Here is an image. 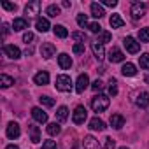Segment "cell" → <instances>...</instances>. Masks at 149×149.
I'll list each match as a JSON object with an SVG mask.
<instances>
[{
	"instance_id": "1",
	"label": "cell",
	"mask_w": 149,
	"mask_h": 149,
	"mask_svg": "<svg viewBox=\"0 0 149 149\" xmlns=\"http://www.w3.org/2000/svg\"><path fill=\"white\" fill-rule=\"evenodd\" d=\"M109 104H111V100H109L107 95H97V97L91 98V109L95 112H104L109 107Z\"/></svg>"
},
{
	"instance_id": "2",
	"label": "cell",
	"mask_w": 149,
	"mask_h": 149,
	"mask_svg": "<svg viewBox=\"0 0 149 149\" xmlns=\"http://www.w3.org/2000/svg\"><path fill=\"white\" fill-rule=\"evenodd\" d=\"M56 90L58 91H63V93H68L72 90V79L68 76H65V74L58 76L56 77Z\"/></svg>"
},
{
	"instance_id": "3",
	"label": "cell",
	"mask_w": 149,
	"mask_h": 149,
	"mask_svg": "<svg viewBox=\"0 0 149 149\" xmlns=\"http://www.w3.org/2000/svg\"><path fill=\"white\" fill-rule=\"evenodd\" d=\"M86 118H88L86 107H84V105H77L76 111H74V114H72V121L76 123V125H83V123L86 121Z\"/></svg>"
},
{
	"instance_id": "4",
	"label": "cell",
	"mask_w": 149,
	"mask_h": 149,
	"mask_svg": "<svg viewBox=\"0 0 149 149\" xmlns=\"http://www.w3.org/2000/svg\"><path fill=\"white\" fill-rule=\"evenodd\" d=\"M123 46H125L126 51L132 53V54H137V53L140 51V42H137L133 37H125V39H123Z\"/></svg>"
},
{
	"instance_id": "5",
	"label": "cell",
	"mask_w": 149,
	"mask_h": 149,
	"mask_svg": "<svg viewBox=\"0 0 149 149\" xmlns=\"http://www.w3.org/2000/svg\"><path fill=\"white\" fill-rule=\"evenodd\" d=\"M130 13H132V18H133V19H140V18L146 14V4H144V2H133Z\"/></svg>"
},
{
	"instance_id": "6",
	"label": "cell",
	"mask_w": 149,
	"mask_h": 149,
	"mask_svg": "<svg viewBox=\"0 0 149 149\" xmlns=\"http://www.w3.org/2000/svg\"><path fill=\"white\" fill-rule=\"evenodd\" d=\"M90 86V77H88V74H81V76L77 77L76 81V91L77 93H84V90Z\"/></svg>"
},
{
	"instance_id": "7",
	"label": "cell",
	"mask_w": 149,
	"mask_h": 149,
	"mask_svg": "<svg viewBox=\"0 0 149 149\" xmlns=\"http://www.w3.org/2000/svg\"><path fill=\"white\" fill-rule=\"evenodd\" d=\"M4 53H6L9 58H13V60H19V58H21V51H19V47L14 46V44H6V46H4Z\"/></svg>"
},
{
	"instance_id": "8",
	"label": "cell",
	"mask_w": 149,
	"mask_h": 149,
	"mask_svg": "<svg viewBox=\"0 0 149 149\" xmlns=\"http://www.w3.org/2000/svg\"><path fill=\"white\" fill-rule=\"evenodd\" d=\"M54 53H56V47H54L51 42H44V44L40 46V54H42V58L49 60V58L54 56Z\"/></svg>"
},
{
	"instance_id": "9",
	"label": "cell",
	"mask_w": 149,
	"mask_h": 149,
	"mask_svg": "<svg viewBox=\"0 0 149 149\" xmlns=\"http://www.w3.org/2000/svg\"><path fill=\"white\" fill-rule=\"evenodd\" d=\"M91 49H93V54H95V58H97L98 61H102V60L105 58V49H104V44H100V42L93 40V42H91Z\"/></svg>"
},
{
	"instance_id": "10",
	"label": "cell",
	"mask_w": 149,
	"mask_h": 149,
	"mask_svg": "<svg viewBox=\"0 0 149 149\" xmlns=\"http://www.w3.org/2000/svg\"><path fill=\"white\" fill-rule=\"evenodd\" d=\"M32 118H33L37 123H40V125L47 123V112H44L40 107H33V109H32Z\"/></svg>"
},
{
	"instance_id": "11",
	"label": "cell",
	"mask_w": 149,
	"mask_h": 149,
	"mask_svg": "<svg viewBox=\"0 0 149 149\" xmlns=\"http://www.w3.org/2000/svg\"><path fill=\"white\" fill-rule=\"evenodd\" d=\"M6 133H7V137H9V139H13V140H14V139H18V137L21 135V128H19V125H18V123L11 121V123L7 125V132H6Z\"/></svg>"
},
{
	"instance_id": "12",
	"label": "cell",
	"mask_w": 149,
	"mask_h": 149,
	"mask_svg": "<svg viewBox=\"0 0 149 149\" xmlns=\"http://www.w3.org/2000/svg\"><path fill=\"white\" fill-rule=\"evenodd\" d=\"M135 105L140 109H147L149 107V93L147 91H140L135 98Z\"/></svg>"
},
{
	"instance_id": "13",
	"label": "cell",
	"mask_w": 149,
	"mask_h": 149,
	"mask_svg": "<svg viewBox=\"0 0 149 149\" xmlns=\"http://www.w3.org/2000/svg\"><path fill=\"white\" fill-rule=\"evenodd\" d=\"M125 60V54H123V51L119 49V47H112L111 51H109V61L111 63H119V61H123Z\"/></svg>"
},
{
	"instance_id": "14",
	"label": "cell",
	"mask_w": 149,
	"mask_h": 149,
	"mask_svg": "<svg viewBox=\"0 0 149 149\" xmlns=\"http://www.w3.org/2000/svg\"><path fill=\"white\" fill-rule=\"evenodd\" d=\"M39 11H40V2H39V0H33V2L26 4V7H25V13H26L28 16L39 14Z\"/></svg>"
},
{
	"instance_id": "15",
	"label": "cell",
	"mask_w": 149,
	"mask_h": 149,
	"mask_svg": "<svg viewBox=\"0 0 149 149\" xmlns=\"http://www.w3.org/2000/svg\"><path fill=\"white\" fill-rule=\"evenodd\" d=\"M33 83L39 84V86H46L49 83V74L47 72H37L33 76Z\"/></svg>"
},
{
	"instance_id": "16",
	"label": "cell",
	"mask_w": 149,
	"mask_h": 149,
	"mask_svg": "<svg viewBox=\"0 0 149 149\" xmlns=\"http://www.w3.org/2000/svg\"><path fill=\"white\" fill-rule=\"evenodd\" d=\"M90 130H93V132H104L105 130V123L100 118H91L90 119Z\"/></svg>"
},
{
	"instance_id": "17",
	"label": "cell",
	"mask_w": 149,
	"mask_h": 149,
	"mask_svg": "<svg viewBox=\"0 0 149 149\" xmlns=\"http://www.w3.org/2000/svg\"><path fill=\"white\" fill-rule=\"evenodd\" d=\"M83 146H84V149H100L98 140H97L95 137H91V135H86V137H84Z\"/></svg>"
},
{
	"instance_id": "18",
	"label": "cell",
	"mask_w": 149,
	"mask_h": 149,
	"mask_svg": "<svg viewBox=\"0 0 149 149\" xmlns=\"http://www.w3.org/2000/svg\"><path fill=\"white\" fill-rule=\"evenodd\" d=\"M58 65H60L63 70H67V68L72 67V58H70L67 53H61V54L58 56Z\"/></svg>"
},
{
	"instance_id": "19",
	"label": "cell",
	"mask_w": 149,
	"mask_h": 149,
	"mask_svg": "<svg viewBox=\"0 0 149 149\" xmlns=\"http://www.w3.org/2000/svg\"><path fill=\"white\" fill-rule=\"evenodd\" d=\"M111 126L116 128V130H121L125 126V118L121 114H112L111 116Z\"/></svg>"
},
{
	"instance_id": "20",
	"label": "cell",
	"mask_w": 149,
	"mask_h": 149,
	"mask_svg": "<svg viewBox=\"0 0 149 149\" xmlns=\"http://www.w3.org/2000/svg\"><path fill=\"white\" fill-rule=\"evenodd\" d=\"M13 28H14V32H21V30L28 28V19H25V18H16V19L13 21Z\"/></svg>"
},
{
	"instance_id": "21",
	"label": "cell",
	"mask_w": 149,
	"mask_h": 149,
	"mask_svg": "<svg viewBox=\"0 0 149 149\" xmlns=\"http://www.w3.org/2000/svg\"><path fill=\"white\" fill-rule=\"evenodd\" d=\"M35 28L39 30V32H42V33H46L49 28H51V25H49V21L46 19V18H39L37 21H35Z\"/></svg>"
},
{
	"instance_id": "22",
	"label": "cell",
	"mask_w": 149,
	"mask_h": 149,
	"mask_svg": "<svg viewBox=\"0 0 149 149\" xmlns=\"http://www.w3.org/2000/svg\"><path fill=\"white\" fill-rule=\"evenodd\" d=\"M121 74H123V76H126V77H132V76H135V74H137V68H135L133 63H125L123 68H121Z\"/></svg>"
},
{
	"instance_id": "23",
	"label": "cell",
	"mask_w": 149,
	"mask_h": 149,
	"mask_svg": "<svg viewBox=\"0 0 149 149\" xmlns=\"http://www.w3.org/2000/svg\"><path fill=\"white\" fill-rule=\"evenodd\" d=\"M28 130H30V140L33 144H39L40 142V133H39V128L35 125H28Z\"/></svg>"
},
{
	"instance_id": "24",
	"label": "cell",
	"mask_w": 149,
	"mask_h": 149,
	"mask_svg": "<svg viewBox=\"0 0 149 149\" xmlns=\"http://www.w3.org/2000/svg\"><path fill=\"white\" fill-rule=\"evenodd\" d=\"M91 14H93L95 18H98V19H100V18L105 14V11H104V7H102L98 2H93V4H91Z\"/></svg>"
},
{
	"instance_id": "25",
	"label": "cell",
	"mask_w": 149,
	"mask_h": 149,
	"mask_svg": "<svg viewBox=\"0 0 149 149\" xmlns=\"http://www.w3.org/2000/svg\"><path fill=\"white\" fill-rule=\"evenodd\" d=\"M109 23H111L112 28H121V26L125 25V21H123V18H121L119 14H112V16L109 18Z\"/></svg>"
},
{
	"instance_id": "26",
	"label": "cell",
	"mask_w": 149,
	"mask_h": 149,
	"mask_svg": "<svg viewBox=\"0 0 149 149\" xmlns=\"http://www.w3.org/2000/svg\"><path fill=\"white\" fill-rule=\"evenodd\" d=\"M53 32H54V35H56V37H60V39L68 37V30H67L63 25H54V26H53Z\"/></svg>"
},
{
	"instance_id": "27",
	"label": "cell",
	"mask_w": 149,
	"mask_h": 149,
	"mask_svg": "<svg viewBox=\"0 0 149 149\" xmlns=\"http://www.w3.org/2000/svg\"><path fill=\"white\" fill-rule=\"evenodd\" d=\"M46 132H47L51 137H56V135L61 132V126H60L58 123H49V125L46 126Z\"/></svg>"
},
{
	"instance_id": "28",
	"label": "cell",
	"mask_w": 149,
	"mask_h": 149,
	"mask_svg": "<svg viewBox=\"0 0 149 149\" xmlns=\"http://www.w3.org/2000/svg\"><path fill=\"white\" fill-rule=\"evenodd\" d=\"M13 84H14V79L11 76H7V74H2V76H0V86L2 88H9Z\"/></svg>"
},
{
	"instance_id": "29",
	"label": "cell",
	"mask_w": 149,
	"mask_h": 149,
	"mask_svg": "<svg viewBox=\"0 0 149 149\" xmlns=\"http://www.w3.org/2000/svg\"><path fill=\"white\" fill-rule=\"evenodd\" d=\"M56 118H58V121H67V118H68V109H67L65 105L58 107V111H56Z\"/></svg>"
},
{
	"instance_id": "30",
	"label": "cell",
	"mask_w": 149,
	"mask_h": 149,
	"mask_svg": "<svg viewBox=\"0 0 149 149\" xmlns=\"http://www.w3.org/2000/svg\"><path fill=\"white\" fill-rule=\"evenodd\" d=\"M139 63H140V68L149 70V53L140 54V56H139Z\"/></svg>"
},
{
	"instance_id": "31",
	"label": "cell",
	"mask_w": 149,
	"mask_h": 149,
	"mask_svg": "<svg viewBox=\"0 0 149 149\" xmlns=\"http://www.w3.org/2000/svg\"><path fill=\"white\" fill-rule=\"evenodd\" d=\"M139 40L140 42H149V26L139 30Z\"/></svg>"
},
{
	"instance_id": "32",
	"label": "cell",
	"mask_w": 149,
	"mask_h": 149,
	"mask_svg": "<svg viewBox=\"0 0 149 149\" xmlns=\"http://www.w3.org/2000/svg\"><path fill=\"white\" fill-rule=\"evenodd\" d=\"M46 13H47V16H51V18H56V16H60V7L58 6H49L47 9H46Z\"/></svg>"
},
{
	"instance_id": "33",
	"label": "cell",
	"mask_w": 149,
	"mask_h": 149,
	"mask_svg": "<svg viewBox=\"0 0 149 149\" xmlns=\"http://www.w3.org/2000/svg\"><path fill=\"white\" fill-rule=\"evenodd\" d=\"M72 39L76 40L77 44H84V40H86V33H83V32H74V33H72Z\"/></svg>"
},
{
	"instance_id": "34",
	"label": "cell",
	"mask_w": 149,
	"mask_h": 149,
	"mask_svg": "<svg viewBox=\"0 0 149 149\" xmlns=\"http://www.w3.org/2000/svg\"><path fill=\"white\" fill-rule=\"evenodd\" d=\"M77 25H79L81 28L90 26V23H88V16H86V14H77Z\"/></svg>"
},
{
	"instance_id": "35",
	"label": "cell",
	"mask_w": 149,
	"mask_h": 149,
	"mask_svg": "<svg viewBox=\"0 0 149 149\" xmlns=\"http://www.w3.org/2000/svg\"><path fill=\"white\" fill-rule=\"evenodd\" d=\"M111 39H112V35H111L109 32H102V33L98 35L97 42H100V44H105V42H111Z\"/></svg>"
},
{
	"instance_id": "36",
	"label": "cell",
	"mask_w": 149,
	"mask_h": 149,
	"mask_svg": "<svg viewBox=\"0 0 149 149\" xmlns=\"http://www.w3.org/2000/svg\"><path fill=\"white\" fill-rule=\"evenodd\" d=\"M109 93L112 97L118 95V83H116V79H111V83H109Z\"/></svg>"
},
{
	"instance_id": "37",
	"label": "cell",
	"mask_w": 149,
	"mask_h": 149,
	"mask_svg": "<svg viewBox=\"0 0 149 149\" xmlns=\"http://www.w3.org/2000/svg\"><path fill=\"white\" fill-rule=\"evenodd\" d=\"M39 100H40V104L46 105V107H53V105H54V100H53L51 97H40Z\"/></svg>"
},
{
	"instance_id": "38",
	"label": "cell",
	"mask_w": 149,
	"mask_h": 149,
	"mask_svg": "<svg viewBox=\"0 0 149 149\" xmlns=\"http://www.w3.org/2000/svg\"><path fill=\"white\" fill-rule=\"evenodd\" d=\"M114 147H116V142L111 137H105L104 139V149H114Z\"/></svg>"
},
{
	"instance_id": "39",
	"label": "cell",
	"mask_w": 149,
	"mask_h": 149,
	"mask_svg": "<svg viewBox=\"0 0 149 149\" xmlns=\"http://www.w3.org/2000/svg\"><path fill=\"white\" fill-rule=\"evenodd\" d=\"M88 28H90V30H91L93 33H98V35H100V33L104 32V30H102V26H100L98 23H90V26H88Z\"/></svg>"
},
{
	"instance_id": "40",
	"label": "cell",
	"mask_w": 149,
	"mask_h": 149,
	"mask_svg": "<svg viewBox=\"0 0 149 149\" xmlns=\"http://www.w3.org/2000/svg\"><path fill=\"white\" fill-rule=\"evenodd\" d=\"M102 88H104V83H102L100 79H97V81L91 83V90H93V91H100Z\"/></svg>"
},
{
	"instance_id": "41",
	"label": "cell",
	"mask_w": 149,
	"mask_h": 149,
	"mask_svg": "<svg viewBox=\"0 0 149 149\" xmlns=\"http://www.w3.org/2000/svg\"><path fill=\"white\" fill-rule=\"evenodd\" d=\"M2 7H4L6 11H16V9H18V6H16V4H11V2H6V0H4V2H2Z\"/></svg>"
},
{
	"instance_id": "42",
	"label": "cell",
	"mask_w": 149,
	"mask_h": 149,
	"mask_svg": "<svg viewBox=\"0 0 149 149\" xmlns=\"http://www.w3.org/2000/svg\"><path fill=\"white\" fill-rule=\"evenodd\" d=\"M42 149H56V142L54 140H44Z\"/></svg>"
},
{
	"instance_id": "43",
	"label": "cell",
	"mask_w": 149,
	"mask_h": 149,
	"mask_svg": "<svg viewBox=\"0 0 149 149\" xmlns=\"http://www.w3.org/2000/svg\"><path fill=\"white\" fill-rule=\"evenodd\" d=\"M76 54H83L84 53V44H74V49H72Z\"/></svg>"
},
{
	"instance_id": "44",
	"label": "cell",
	"mask_w": 149,
	"mask_h": 149,
	"mask_svg": "<svg viewBox=\"0 0 149 149\" xmlns=\"http://www.w3.org/2000/svg\"><path fill=\"white\" fill-rule=\"evenodd\" d=\"M32 40H33V33H32V32H26V33L23 35V42H26V44H30Z\"/></svg>"
},
{
	"instance_id": "45",
	"label": "cell",
	"mask_w": 149,
	"mask_h": 149,
	"mask_svg": "<svg viewBox=\"0 0 149 149\" xmlns=\"http://www.w3.org/2000/svg\"><path fill=\"white\" fill-rule=\"evenodd\" d=\"M102 4L107 6V7H116V6H118V0H104Z\"/></svg>"
},
{
	"instance_id": "46",
	"label": "cell",
	"mask_w": 149,
	"mask_h": 149,
	"mask_svg": "<svg viewBox=\"0 0 149 149\" xmlns=\"http://www.w3.org/2000/svg\"><path fill=\"white\" fill-rule=\"evenodd\" d=\"M7 33H9V25H7V23H4V25H2V37L6 39V37H7Z\"/></svg>"
},
{
	"instance_id": "47",
	"label": "cell",
	"mask_w": 149,
	"mask_h": 149,
	"mask_svg": "<svg viewBox=\"0 0 149 149\" xmlns=\"http://www.w3.org/2000/svg\"><path fill=\"white\" fill-rule=\"evenodd\" d=\"M6 149H19V147H18V146H14V144H9Z\"/></svg>"
},
{
	"instance_id": "48",
	"label": "cell",
	"mask_w": 149,
	"mask_h": 149,
	"mask_svg": "<svg viewBox=\"0 0 149 149\" xmlns=\"http://www.w3.org/2000/svg\"><path fill=\"white\" fill-rule=\"evenodd\" d=\"M61 6H63V7H70V2H68V0H65V2H63Z\"/></svg>"
},
{
	"instance_id": "49",
	"label": "cell",
	"mask_w": 149,
	"mask_h": 149,
	"mask_svg": "<svg viewBox=\"0 0 149 149\" xmlns=\"http://www.w3.org/2000/svg\"><path fill=\"white\" fill-rule=\"evenodd\" d=\"M146 83H149V76H146Z\"/></svg>"
},
{
	"instance_id": "50",
	"label": "cell",
	"mask_w": 149,
	"mask_h": 149,
	"mask_svg": "<svg viewBox=\"0 0 149 149\" xmlns=\"http://www.w3.org/2000/svg\"><path fill=\"white\" fill-rule=\"evenodd\" d=\"M119 149H128V147H119Z\"/></svg>"
}]
</instances>
